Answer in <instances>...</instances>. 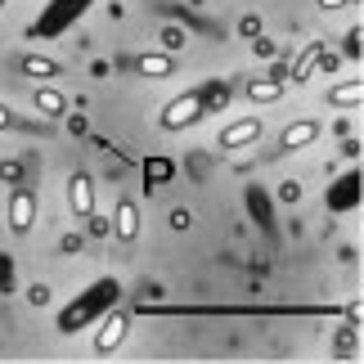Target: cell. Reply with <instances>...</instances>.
<instances>
[{
  "label": "cell",
  "instance_id": "cell-1",
  "mask_svg": "<svg viewBox=\"0 0 364 364\" xmlns=\"http://www.w3.org/2000/svg\"><path fill=\"white\" fill-rule=\"evenodd\" d=\"M203 108H207L203 95H180V100H171V104L162 108L158 126H162V131H185V126H193V122L203 117Z\"/></svg>",
  "mask_w": 364,
  "mask_h": 364
},
{
  "label": "cell",
  "instance_id": "cell-2",
  "mask_svg": "<svg viewBox=\"0 0 364 364\" xmlns=\"http://www.w3.org/2000/svg\"><path fill=\"white\" fill-rule=\"evenodd\" d=\"M36 225V193L32 189H14L9 193V234H23Z\"/></svg>",
  "mask_w": 364,
  "mask_h": 364
},
{
  "label": "cell",
  "instance_id": "cell-3",
  "mask_svg": "<svg viewBox=\"0 0 364 364\" xmlns=\"http://www.w3.org/2000/svg\"><path fill=\"white\" fill-rule=\"evenodd\" d=\"M126 328H131V319H126L122 311H113V315L100 324V333H95V355H113L117 346L126 342Z\"/></svg>",
  "mask_w": 364,
  "mask_h": 364
},
{
  "label": "cell",
  "instance_id": "cell-4",
  "mask_svg": "<svg viewBox=\"0 0 364 364\" xmlns=\"http://www.w3.org/2000/svg\"><path fill=\"white\" fill-rule=\"evenodd\" d=\"M261 131H265V126H261V117H239V122H230L225 126V131H220V149H247V144H257V139H261Z\"/></svg>",
  "mask_w": 364,
  "mask_h": 364
},
{
  "label": "cell",
  "instance_id": "cell-5",
  "mask_svg": "<svg viewBox=\"0 0 364 364\" xmlns=\"http://www.w3.org/2000/svg\"><path fill=\"white\" fill-rule=\"evenodd\" d=\"M68 207H73V216L86 220L95 212V185L86 171H73V180H68Z\"/></svg>",
  "mask_w": 364,
  "mask_h": 364
},
{
  "label": "cell",
  "instance_id": "cell-6",
  "mask_svg": "<svg viewBox=\"0 0 364 364\" xmlns=\"http://www.w3.org/2000/svg\"><path fill=\"white\" fill-rule=\"evenodd\" d=\"M319 139V122L315 117H301V122H292L284 135H279V149L284 153H297V149H311Z\"/></svg>",
  "mask_w": 364,
  "mask_h": 364
},
{
  "label": "cell",
  "instance_id": "cell-7",
  "mask_svg": "<svg viewBox=\"0 0 364 364\" xmlns=\"http://www.w3.org/2000/svg\"><path fill=\"white\" fill-rule=\"evenodd\" d=\"M113 234L122 243H135L139 239V207H135V198H122L117 203V212H113Z\"/></svg>",
  "mask_w": 364,
  "mask_h": 364
},
{
  "label": "cell",
  "instance_id": "cell-8",
  "mask_svg": "<svg viewBox=\"0 0 364 364\" xmlns=\"http://www.w3.org/2000/svg\"><path fill=\"white\" fill-rule=\"evenodd\" d=\"M324 100L333 104V108H360V100H364V81L355 77V81H338Z\"/></svg>",
  "mask_w": 364,
  "mask_h": 364
},
{
  "label": "cell",
  "instance_id": "cell-9",
  "mask_svg": "<svg viewBox=\"0 0 364 364\" xmlns=\"http://www.w3.org/2000/svg\"><path fill=\"white\" fill-rule=\"evenodd\" d=\"M32 100H36V113H46V117H63V108H68V100L54 86H36Z\"/></svg>",
  "mask_w": 364,
  "mask_h": 364
},
{
  "label": "cell",
  "instance_id": "cell-10",
  "mask_svg": "<svg viewBox=\"0 0 364 364\" xmlns=\"http://www.w3.org/2000/svg\"><path fill=\"white\" fill-rule=\"evenodd\" d=\"M171 73H176V59H171V54H144V59H139V77L162 81V77H171Z\"/></svg>",
  "mask_w": 364,
  "mask_h": 364
},
{
  "label": "cell",
  "instance_id": "cell-11",
  "mask_svg": "<svg viewBox=\"0 0 364 364\" xmlns=\"http://www.w3.org/2000/svg\"><path fill=\"white\" fill-rule=\"evenodd\" d=\"M279 95H284V81L270 77V81H247V100L252 104H274Z\"/></svg>",
  "mask_w": 364,
  "mask_h": 364
},
{
  "label": "cell",
  "instance_id": "cell-12",
  "mask_svg": "<svg viewBox=\"0 0 364 364\" xmlns=\"http://www.w3.org/2000/svg\"><path fill=\"white\" fill-rule=\"evenodd\" d=\"M319 54H324V46H319V41H315V46H306V54H301V59H297V68H292V81H297V86H301V81H311V73H315V63H319Z\"/></svg>",
  "mask_w": 364,
  "mask_h": 364
},
{
  "label": "cell",
  "instance_id": "cell-13",
  "mask_svg": "<svg viewBox=\"0 0 364 364\" xmlns=\"http://www.w3.org/2000/svg\"><path fill=\"white\" fill-rule=\"evenodd\" d=\"M23 73L27 77H59V63L46 59V54H27V59H23Z\"/></svg>",
  "mask_w": 364,
  "mask_h": 364
},
{
  "label": "cell",
  "instance_id": "cell-14",
  "mask_svg": "<svg viewBox=\"0 0 364 364\" xmlns=\"http://www.w3.org/2000/svg\"><path fill=\"white\" fill-rule=\"evenodd\" d=\"M162 41H166V46L176 50V46H185V32H176V27H166V32H162Z\"/></svg>",
  "mask_w": 364,
  "mask_h": 364
},
{
  "label": "cell",
  "instance_id": "cell-15",
  "mask_svg": "<svg viewBox=\"0 0 364 364\" xmlns=\"http://www.w3.org/2000/svg\"><path fill=\"white\" fill-rule=\"evenodd\" d=\"M315 5H319V9H346L351 0H315Z\"/></svg>",
  "mask_w": 364,
  "mask_h": 364
},
{
  "label": "cell",
  "instance_id": "cell-16",
  "mask_svg": "<svg viewBox=\"0 0 364 364\" xmlns=\"http://www.w3.org/2000/svg\"><path fill=\"white\" fill-rule=\"evenodd\" d=\"M9 126H14V113H9L5 104H0V131H9Z\"/></svg>",
  "mask_w": 364,
  "mask_h": 364
}]
</instances>
